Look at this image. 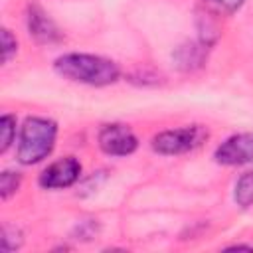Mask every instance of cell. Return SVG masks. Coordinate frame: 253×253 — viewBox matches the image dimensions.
Here are the masks:
<instances>
[{"label":"cell","instance_id":"cell-3","mask_svg":"<svg viewBox=\"0 0 253 253\" xmlns=\"http://www.w3.org/2000/svg\"><path fill=\"white\" fill-rule=\"evenodd\" d=\"M206 138H208V130L204 126L190 125V126L170 128V130H162L154 134L150 140V146L158 154L176 156V154H184V152L198 148Z\"/></svg>","mask_w":253,"mask_h":253},{"label":"cell","instance_id":"cell-11","mask_svg":"<svg viewBox=\"0 0 253 253\" xmlns=\"http://www.w3.org/2000/svg\"><path fill=\"white\" fill-rule=\"evenodd\" d=\"M22 241H24V237H22V233H20L18 227H8V225H4V229H2V249H4L6 253L16 251V249L22 245Z\"/></svg>","mask_w":253,"mask_h":253},{"label":"cell","instance_id":"cell-10","mask_svg":"<svg viewBox=\"0 0 253 253\" xmlns=\"http://www.w3.org/2000/svg\"><path fill=\"white\" fill-rule=\"evenodd\" d=\"M0 130H2V142H0V152H6L14 138H16V117L14 115H2L0 119Z\"/></svg>","mask_w":253,"mask_h":253},{"label":"cell","instance_id":"cell-2","mask_svg":"<svg viewBox=\"0 0 253 253\" xmlns=\"http://www.w3.org/2000/svg\"><path fill=\"white\" fill-rule=\"evenodd\" d=\"M57 138V123L45 117H28L20 126L18 136V150L16 158L24 166L38 164L45 160Z\"/></svg>","mask_w":253,"mask_h":253},{"label":"cell","instance_id":"cell-13","mask_svg":"<svg viewBox=\"0 0 253 253\" xmlns=\"http://www.w3.org/2000/svg\"><path fill=\"white\" fill-rule=\"evenodd\" d=\"M215 10H219V12H223V14H233V12H237L241 6H243V2L245 0H208Z\"/></svg>","mask_w":253,"mask_h":253},{"label":"cell","instance_id":"cell-4","mask_svg":"<svg viewBox=\"0 0 253 253\" xmlns=\"http://www.w3.org/2000/svg\"><path fill=\"white\" fill-rule=\"evenodd\" d=\"M99 148L109 156H128L138 148V138L128 125L111 123L99 130Z\"/></svg>","mask_w":253,"mask_h":253},{"label":"cell","instance_id":"cell-5","mask_svg":"<svg viewBox=\"0 0 253 253\" xmlns=\"http://www.w3.org/2000/svg\"><path fill=\"white\" fill-rule=\"evenodd\" d=\"M81 178V162L75 156H63L51 162L40 174V186L45 190H61L73 186Z\"/></svg>","mask_w":253,"mask_h":253},{"label":"cell","instance_id":"cell-1","mask_svg":"<svg viewBox=\"0 0 253 253\" xmlns=\"http://www.w3.org/2000/svg\"><path fill=\"white\" fill-rule=\"evenodd\" d=\"M53 67L61 77L91 87H107L121 77V69L113 59L93 53H65L55 59Z\"/></svg>","mask_w":253,"mask_h":253},{"label":"cell","instance_id":"cell-9","mask_svg":"<svg viewBox=\"0 0 253 253\" xmlns=\"http://www.w3.org/2000/svg\"><path fill=\"white\" fill-rule=\"evenodd\" d=\"M20 184H22V174L20 172L4 170L0 174V196H2V200H8L10 196H14L18 192Z\"/></svg>","mask_w":253,"mask_h":253},{"label":"cell","instance_id":"cell-8","mask_svg":"<svg viewBox=\"0 0 253 253\" xmlns=\"http://www.w3.org/2000/svg\"><path fill=\"white\" fill-rule=\"evenodd\" d=\"M233 200L241 208L253 206V172H245L239 176L233 192Z\"/></svg>","mask_w":253,"mask_h":253},{"label":"cell","instance_id":"cell-6","mask_svg":"<svg viewBox=\"0 0 253 253\" xmlns=\"http://www.w3.org/2000/svg\"><path fill=\"white\" fill-rule=\"evenodd\" d=\"M213 158L223 166H243L253 162V132L231 134L215 148Z\"/></svg>","mask_w":253,"mask_h":253},{"label":"cell","instance_id":"cell-14","mask_svg":"<svg viewBox=\"0 0 253 253\" xmlns=\"http://www.w3.org/2000/svg\"><path fill=\"white\" fill-rule=\"evenodd\" d=\"M237 249H245V251H253V247H249V245H231V247H227V251H237Z\"/></svg>","mask_w":253,"mask_h":253},{"label":"cell","instance_id":"cell-12","mask_svg":"<svg viewBox=\"0 0 253 253\" xmlns=\"http://www.w3.org/2000/svg\"><path fill=\"white\" fill-rule=\"evenodd\" d=\"M16 51H18V42L12 36V32L8 28H4L2 30V61L8 63L16 55Z\"/></svg>","mask_w":253,"mask_h":253},{"label":"cell","instance_id":"cell-7","mask_svg":"<svg viewBox=\"0 0 253 253\" xmlns=\"http://www.w3.org/2000/svg\"><path fill=\"white\" fill-rule=\"evenodd\" d=\"M26 24H28V32L30 36L40 42V43H55L59 42L63 36L59 32V28L53 24V20L40 8V6H28L26 12Z\"/></svg>","mask_w":253,"mask_h":253}]
</instances>
